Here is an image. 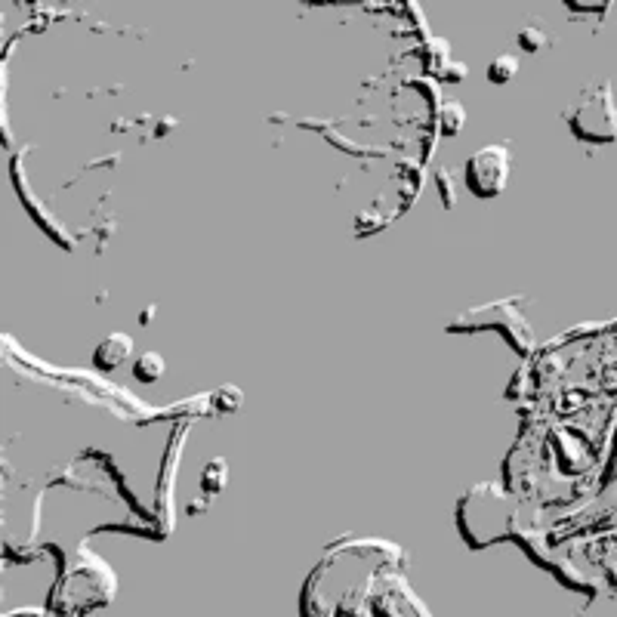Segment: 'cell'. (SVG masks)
Returning a JSON list of instances; mask_svg holds the SVG:
<instances>
[{
    "label": "cell",
    "mask_w": 617,
    "mask_h": 617,
    "mask_svg": "<svg viewBox=\"0 0 617 617\" xmlns=\"http://www.w3.org/2000/svg\"><path fill=\"white\" fill-rule=\"evenodd\" d=\"M500 149H485L482 155H476L473 161H469V186H473L476 195H497L500 192V183H503V176H506V167H491V161L497 158Z\"/></svg>",
    "instance_id": "1"
},
{
    "label": "cell",
    "mask_w": 617,
    "mask_h": 617,
    "mask_svg": "<svg viewBox=\"0 0 617 617\" xmlns=\"http://www.w3.org/2000/svg\"><path fill=\"white\" fill-rule=\"evenodd\" d=\"M133 349L130 337H108L99 349H96V365L99 368H118L127 358V352Z\"/></svg>",
    "instance_id": "2"
},
{
    "label": "cell",
    "mask_w": 617,
    "mask_h": 617,
    "mask_svg": "<svg viewBox=\"0 0 617 617\" xmlns=\"http://www.w3.org/2000/svg\"><path fill=\"white\" fill-rule=\"evenodd\" d=\"M133 374L142 380V383H155L161 374H164V361L155 355V352H149V355H142L139 361H136V368H133Z\"/></svg>",
    "instance_id": "3"
},
{
    "label": "cell",
    "mask_w": 617,
    "mask_h": 617,
    "mask_svg": "<svg viewBox=\"0 0 617 617\" xmlns=\"http://www.w3.org/2000/svg\"><path fill=\"white\" fill-rule=\"evenodd\" d=\"M516 75V59L513 56H503V59H497L494 65H491V71H488V78L491 81H506V78H513Z\"/></svg>",
    "instance_id": "4"
}]
</instances>
